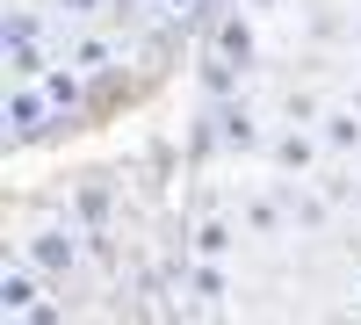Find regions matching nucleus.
Segmentation results:
<instances>
[{"label": "nucleus", "instance_id": "f257e3e1", "mask_svg": "<svg viewBox=\"0 0 361 325\" xmlns=\"http://www.w3.org/2000/svg\"><path fill=\"white\" fill-rule=\"evenodd\" d=\"M22 260H37L44 282H66L80 268V224L73 217H51V224H29V239H22Z\"/></svg>", "mask_w": 361, "mask_h": 325}, {"label": "nucleus", "instance_id": "f03ea898", "mask_svg": "<svg viewBox=\"0 0 361 325\" xmlns=\"http://www.w3.org/2000/svg\"><path fill=\"white\" fill-rule=\"evenodd\" d=\"M58 130V109L44 94V80H8V145L22 152V145H37Z\"/></svg>", "mask_w": 361, "mask_h": 325}, {"label": "nucleus", "instance_id": "7ed1b4c3", "mask_svg": "<svg viewBox=\"0 0 361 325\" xmlns=\"http://www.w3.org/2000/svg\"><path fill=\"white\" fill-rule=\"evenodd\" d=\"M260 159L275 166L282 181H304V173H318V159H325V137H318V123H282Z\"/></svg>", "mask_w": 361, "mask_h": 325}, {"label": "nucleus", "instance_id": "20e7f679", "mask_svg": "<svg viewBox=\"0 0 361 325\" xmlns=\"http://www.w3.org/2000/svg\"><path fill=\"white\" fill-rule=\"evenodd\" d=\"M209 109H217V137H224V152H231V159H260V152H267V137H275V130H260V109H253L246 94L209 102Z\"/></svg>", "mask_w": 361, "mask_h": 325}, {"label": "nucleus", "instance_id": "39448f33", "mask_svg": "<svg viewBox=\"0 0 361 325\" xmlns=\"http://www.w3.org/2000/svg\"><path fill=\"white\" fill-rule=\"evenodd\" d=\"M37 297H44V268L37 260H15L0 275V318H37Z\"/></svg>", "mask_w": 361, "mask_h": 325}, {"label": "nucleus", "instance_id": "423d86ee", "mask_svg": "<svg viewBox=\"0 0 361 325\" xmlns=\"http://www.w3.org/2000/svg\"><path fill=\"white\" fill-rule=\"evenodd\" d=\"M44 94H51V109H58V123H80V109H87V73L73 66V58H58V66L44 73Z\"/></svg>", "mask_w": 361, "mask_h": 325}, {"label": "nucleus", "instance_id": "0eeeda50", "mask_svg": "<svg viewBox=\"0 0 361 325\" xmlns=\"http://www.w3.org/2000/svg\"><path fill=\"white\" fill-rule=\"evenodd\" d=\"M209 51H224L231 66H246V73H253V58H260V44H253V8L224 15V22H217V37H209Z\"/></svg>", "mask_w": 361, "mask_h": 325}, {"label": "nucleus", "instance_id": "6e6552de", "mask_svg": "<svg viewBox=\"0 0 361 325\" xmlns=\"http://www.w3.org/2000/svg\"><path fill=\"white\" fill-rule=\"evenodd\" d=\"M66 58H73L87 80H102V73H116V66H130V58H123V37H73Z\"/></svg>", "mask_w": 361, "mask_h": 325}, {"label": "nucleus", "instance_id": "1a4fd4ad", "mask_svg": "<svg viewBox=\"0 0 361 325\" xmlns=\"http://www.w3.org/2000/svg\"><path fill=\"white\" fill-rule=\"evenodd\" d=\"M318 137H325V152H361V109H325L318 116Z\"/></svg>", "mask_w": 361, "mask_h": 325}, {"label": "nucleus", "instance_id": "9d476101", "mask_svg": "<svg viewBox=\"0 0 361 325\" xmlns=\"http://www.w3.org/2000/svg\"><path fill=\"white\" fill-rule=\"evenodd\" d=\"M195 80H202V94H209V102H231V94H238V80H246V66H231L224 51H209L202 66H195Z\"/></svg>", "mask_w": 361, "mask_h": 325}, {"label": "nucleus", "instance_id": "9b49d317", "mask_svg": "<svg viewBox=\"0 0 361 325\" xmlns=\"http://www.w3.org/2000/svg\"><path fill=\"white\" fill-rule=\"evenodd\" d=\"M246 231L253 239H282L289 231V195H253L246 202Z\"/></svg>", "mask_w": 361, "mask_h": 325}, {"label": "nucleus", "instance_id": "f8f14e48", "mask_svg": "<svg viewBox=\"0 0 361 325\" xmlns=\"http://www.w3.org/2000/svg\"><path fill=\"white\" fill-rule=\"evenodd\" d=\"M188 239H195L202 260H231V253H238V224H231V217H202Z\"/></svg>", "mask_w": 361, "mask_h": 325}, {"label": "nucleus", "instance_id": "ddd939ff", "mask_svg": "<svg viewBox=\"0 0 361 325\" xmlns=\"http://www.w3.org/2000/svg\"><path fill=\"white\" fill-rule=\"evenodd\" d=\"M58 66V58L44 51V37H22V44H8V80H44Z\"/></svg>", "mask_w": 361, "mask_h": 325}, {"label": "nucleus", "instance_id": "4468645a", "mask_svg": "<svg viewBox=\"0 0 361 325\" xmlns=\"http://www.w3.org/2000/svg\"><path fill=\"white\" fill-rule=\"evenodd\" d=\"M188 297H195V304H224V297H231V275H224V260H202V253H195Z\"/></svg>", "mask_w": 361, "mask_h": 325}, {"label": "nucleus", "instance_id": "2eb2a0df", "mask_svg": "<svg viewBox=\"0 0 361 325\" xmlns=\"http://www.w3.org/2000/svg\"><path fill=\"white\" fill-rule=\"evenodd\" d=\"M282 195H289V217L304 224V231H325V217H333V210H325V195H304L296 181H282Z\"/></svg>", "mask_w": 361, "mask_h": 325}, {"label": "nucleus", "instance_id": "dca6fc26", "mask_svg": "<svg viewBox=\"0 0 361 325\" xmlns=\"http://www.w3.org/2000/svg\"><path fill=\"white\" fill-rule=\"evenodd\" d=\"M66 22H94V15H109V0H51Z\"/></svg>", "mask_w": 361, "mask_h": 325}, {"label": "nucleus", "instance_id": "f3484780", "mask_svg": "<svg viewBox=\"0 0 361 325\" xmlns=\"http://www.w3.org/2000/svg\"><path fill=\"white\" fill-rule=\"evenodd\" d=\"M152 8H159V22H195L202 0H152Z\"/></svg>", "mask_w": 361, "mask_h": 325}, {"label": "nucleus", "instance_id": "a211bd4d", "mask_svg": "<svg viewBox=\"0 0 361 325\" xmlns=\"http://www.w3.org/2000/svg\"><path fill=\"white\" fill-rule=\"evenodd\" d=\"M238 8H253V15H275V8H282V0H238Z\"/></svg>", "mask_w": 361, "mask_h": 325}, {"label": "nucleus", "instance_id": "6ab92c4d", "mask_svg": "<svg viewBox=\"0 0 361 325\" xmlns=\"http://www.w3.org/2000/svg\"><path fill=\"white\" fill-rule=\"evenodd\" d=\"M347 37H354V51H361V15H354V29H347Z\"/></svg>", "mask_w": 361, "mask_h": 325}, {"label": "nucleus", "instance_id": "aec40b11", "mask_svg": "<svg viewBox=\"0 0 361 325\" xmlns=\"http://www.w3.org/2000/svg\"><path fill=\"white\" fill-rule=\"evenodd\" d=\"M347 202H354V210H361V188H347Z\"/></svg>", "mask_w": 361, "mask_h": 325}, {"label": "nucleus", "instance_id": "412c9836", "mask_svg": "<svg viewBox=\"0 0 361 325\" xmlns=\"http://www.w3.org/2000/svg\"><path fill=\"white\" fill-rule=\"evenodd\" d=\"M354 109H361V87H354Z\"/></svg>", "mask_w": 361, "mask_h": 325}]
</instances>
